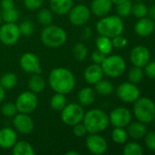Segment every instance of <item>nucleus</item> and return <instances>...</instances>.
<instances>
[{
    "label": "nucleus",
    "instance_id": "obj_1",
    "mask_svg": "<svg viewBox=\"0 0 155 155\" xmlns=\"http://www.w3.org/2000/svg\"><path fill=\"white\" fill-rule=\"evenodd\" d=\"M48 84L55 93L66 95L71 93L75 88L76 80L69 70L64 67H58L50 72L48 75Z\"/></svg>",
    "mask_w": 155,
    "mask_h": 155
},
{
    "label": "nucleus",
    "instance_id": "obj_2",
    "mask_svg": "<svg viewBox=\"0 0 155 155\" xmlns=\"http://www.w3.org/2000/svg\"><path fill=\"white\" fill-rule=\"evenodd\" d=\"M82 122L89 134H100L108 128L110 119L104 111L91 109L84 114Z\"/></svg>",
    "mask_w": 155,
    "mask_h": 155
},
{
    "label": "nucleus",
    "instance_id": "obj_3",
    "mask_svg": "<svg viewBox=\"0 0 155 155\" xmlns=\"http://www.w3.org/2000/svg\"><path fill=\"white\" fill-rule=\"evenodd\" d=\"M96 28L100 35L113 38L116 35H122L123 32L124 25L122 17L119 15H111L101 18L97 23Z\"/></svg>",
    "mask_w": 155,
    "mask_h": 155
},
{
    "label": "nucleus",
    "instance_id": "obj_4",
    "mask_svg": "<svg viewBox=\"0 0 155 155\" xmlns=\"http://www.w3.org/2000/svg\"><path fill=\"white\" fill-rule=\"evenodd\" d=\"M66 31L58 25H47L41 32L42 43L50 48H58L63 45L67 41Z\"/></svg>",
    "mask_w": 155,
    "mask_h": 155
},
{
    "label": "nucleus",
    "instance_id": "obj_5",
    "mask_svg": "<svg viewBox=\"0 0 155 155\" xmlns=\"http://www.w3.org/2000/svg\"><path fill=\"white\" fill-rule=\"evenodd\" d=\"M133 113L138 121L148 124L153 121L155 118V104L149 98H138L134 102Z\"/></svg>",
    "mask_w": 155,
    "mask_h": 155
},
{
    "label": "nucleus",
    "instance_id": "obj_6",
    "mask_svg": "<svg viewBox=\"0 0 155 155\" xmlns=\"http://www.w3.org/2000/svg\"><path fill=\"white\" fill-rule=\"evenodd\" d=\"M100 66L104 74L108 75L109 77L116 78L124 73L126 69V63L122 56L111 55L106 56Z\"/></svg>",
    "mask_w": 155,
    "mask_h": 155
},
{
    "label": "nucleus",
    "instance_id": "obj_7",
    "mask_svg": "<svg viewBox=\"0 0 155 155\" xmlns=\"http://www.w3.org/2000/svg\"><path fill=\"white\" fill-rule=\"evenodd\" d=\"M84 109L79 104H69L61 111L62 122L69 126L81 123L84 117Z\"/></svg>",
    "mask_w": 155,
    "mask_h": 155
},
{
    "label": "nucleus",
    "instance_id": "obj_8",
    "mask_svg": "<svg viewBox=\"0 0 155 155\" xmlns=\"http://www.w3.org/2000/svg\"><path fill=\"white\" fill-rule=\"evenodd\" d=\"M15 104L16 106L17 113L29 114L37 107L38 99L35 93L31 91H26L17 96Z\"/></svg>",
    "mask_w": 155,
    "mask_h": 155
},
{
    "label": "nucleus",
    "instance_id": "obj_9",
    "mask_svg": "<svg viewBox=\"0 0 155 155\" xmlns=\"http://www.w3.org/2000/svg\"><path fill=\"white\" fill-rule=\"evenodd\" d=\"M21 36L19 27L15 23H5L0 25V41L5 45L16 44Z\"/></svg>",
    "mask_w": 155,
    "mask_h": 155
},
{
    "label": "nucleus",
    "instance_id": "obj_10",
    "mask_svg": "<svg viewBox=\"0 0 155 155\" xmlns=\"http://www.w3.org/2000/svg\"><path fill=\"white\" fill-rule=\"evenodd\" d=\"M117 95L125 103H134L140 97V90L135 84L125 82L118 86Z\"/></svg>",
    "mask_w": 155,
    "mask_h": 155
},
{
    "label": "nucleus",
    "instance_id": "obj_11",
    "mask_svg": "<svg viewBox=\"0 0 155 155\" xmlns=\"http://www.w3.org/2000/svg\"><path fill=\"white\" fill-rule=\"evenodd\" d=\"M90 18V9L84 5H78L70 9L69 12V22L76 25L81 26L85 25Z\"/></svg>",
    "mask_w": 155,
    "mask_h": 155
},
{
    "label": "nucleus",
    "instance_id": "obj_12",
    "mask_svg": "<svg viewBox=\"0 0 155 155\" xmlns=\"http://www.w3.org/2000/svg\"><path fill=\"white\" fill-rule=\"evenodd\" d=\"M20 67L27 74H41V64L38 57L33 53H25L19 61Z\"/></svg>",
    "mask_w": 155,
    "mask_h": 155
},
{
    "label": "nucleus",
    "instance_id": "obj_13",
    "mask_svg": "<svg viewBox=\"0 0 155 155\" xmlns=\"http://www.w3.org/2000/svg\"><path fill=\"white\" fill-rule=\"evenodd\" d=\"M110 123L114 127L124 128L129 125L132 120L131 112L125 107H118L111 112L109 116Z\"/></svg>",
    "mask_w": 155,
    "mask_h": 155
},
{
    "label": "nucleus",
    "instance_id": "obj_14",
    "mask_svg": "<svg viewBox=\"0 0 155 155\" xmlns=\"http://www.w3.org/2000/svg\"><path fill=\"white\" fill-rule=\"evenodd\" d=\"M86 146L91 153L97 155L105 153L108 149V143L106 140L97 134H90L87 137Z\"/></svg>",
    "mask_w": 155,
    "mask_h": 155
},
{
    "label": "nucleus",
    "instance_id": "obj_15",
    "mask_svg": "<svg viewBox=\"0 0 155 155\" xmlns=\"http://www.w3.org/2000/svg\"><path fill=\"white\" fill-rule=\"evenodd\" d=\"M13 125L16 132L24 135L31 134L34 129V122L26 114L19 113L16 114L13 119Z\"/></svg>",
    "mask_w": 155,
    "mask_h": 155
},
{
    "label": "nucleus",
    "instance_id": "obj_16",
    "mask_svg": "<svg viewBox=\"0 0 155 155\" xmlns=\"http://www.w3.org/2000/svg\"><path fill=\"white\" fill-rule=\"evenodd\" d=\"M130 58L132 63L135 66L143 67L149 63L151 58V53L147 47L143 45H138L132 50Z\"/></svg>",
    "mask_w": 155,
    "mask_h": 155
},
{
    "label": "nucleus",
    "instance_id": "obj_17",
    "mask_svg": "<svg viewBox=\"0 0 155 155\" xmlns=\"http://www.w3.org/2000/svg\"><path fill=\"white\" fill-rule=\"evenodd\" d=\"M17 142V135L15 130L5 127L0 130V147L10 149Z\"/></svg>",
    "mask_w": 155,
    "mask_h": 155
},
{
    "label": "nucleus",
    "instance_id": "obj_18",
    "mask_svg": "<svg viewBox=\"0 0 155 155\" xmlns=\"http://www.w3.org/2000/svg\"><path fill=\"white\" fill-rule=\"evenodd\" d=\"M103 71L100 64H93L89 65L84 72V78L90 84H95L103 77Z\"/></svg>",
    "mask_w": 155,
    "mask_h": 155
},
{
    "label": "nucleus",
    "instance_id": "obj_19",
    "mask_svg": "<svg viewBox=\"0 0 155 155\" xmlns=\"http://www.w3.org/2000/svg\"><path fill=\"white\" fill-rule=\"evenodd\" d=\"M155 29V24L151 18H140V20L136 23L134 30L137 35L140 36H148L153 33Z\"/></svg>",
    "mask_w": 155,
    "mask_h": 155
},
{
    "label": "nucleus",
    "instance_id": "obj_20",
    "mask_svg": "<svg viewBox=\"0 0 155 155\" xmlns=\"http://www.w3.org/2000/svg\"><path fill=\"white\" fill-rule=\"evenodd\" d=\"M111 0H93L90 11L97 16H104L111 11Z\"/></svg>",
    "mask_w": 155,
    "mask_h": 155
},
{
    "label": "nucleus",
    "instance_id": "obj_21",
    "mask_svg": "<svg viewBox=\"0 0 155 155\" xmlns=\"http://www.w3.org/2000/svg\"><path fill=\"white\" fill-rule=\"evenodd\" d=\"M49 5L52 12L57 15H65L73 7V2L72 0H50Z\"/></svg>",
    "mask_w": 155,
    "mask_h": 155
},
{
    "label": "nucleus",
    "instance_id": "obj_22",
    "mask_svg": "<svg viewBox=\"0 0 155 155\" xmlns=\"http://www.w3.org/2000/svg\"><path fill=\"white\" fill-rule=\"evenodd\" d=\"M96 100V94L90 87H85L81 89L78 94V101L81 106H90Z\"/></svg>",
    "mask_w": 155,
    "mask_h": 155
},
{
    "label": "nucleus",
    "instance_id": "obj_23",
    "mask_svg": "<svg viewBox=\"0 0 155 155\" xmlns=\"http://www.w3.org/2000/svg\"><path fill=\"white\" fill-rule=\"evenodd\" d=\"M46 87L45 79L40 75V74H33L28 80V88L31 92L35 94H39L44 91Z\"/></svg>",
    "mask_w": 155,
    "mask_h": 155
},
{
    "label": "nucleus",
    "instance_id": "obj_24",
    "mask_svg": "<svg viewBox=\"0 0 155 155\" xmlns=\"http://www.w3.org/2000/svg\"><path fill=\"white\" fill-rule=\"evenodd\" d=\"M128 134L133 139H141L147 134V127L142 122H136L129 124Z\"/></svg>",
    "mask_w": 155,
    "mask_h": 155
},
{
    "label": "nucleus",
    "instance_id": "obj_25",
    "mask_svg": "<svg viewBox=\"0 0 155 155\" xmlns=\"http://www.w3.org/2000/svg\"><path fill=\"white\" fill-rule=\"evenodd\" d=\"M12 153L14 155H34L35 151L29 143L21 141L16 142L12 147Z\"/></svg>",
    "mask_w": 155,
    "mask_h": 155
},
{
    "label": "nucleus",
    "instance_id": "obj_26",
    "mask_svg": "<svg viewBox=\"0 0 155 155\" xmlns=\"http://www.w3.org/2000/svg\"><path fill=\"white\" fill-rule=\"evenodd\" d=\"M96 46H97V50L100 51L106 55L109 54L113 48L111 39L104 35H100L96 39Z\"/></svg>",
    "mask_w": 155,
    "mask_h": 155
},
{
    "label": "nucleus",
    "instance_id": "obj_27",
    "mask_svg": "<svg viewBox=\"0 0 155 155\" xmlns=\"http://www.w3.org/2000/svg\"><path fill=\"white\" fill-rule=\"evenodd\" d=\"M95 91L100 95H109L113 93V84L108 80H100L95 84Z\"/></svg>",
    "mask_w": 155,
    "mask_h": 155
},
{
    "label": "nucleus",
    "instance_id": "obj_28",
    "mask_svg": "<svg viewBox=\"0 0 155 155\" xmlns=\"http://www.w3.org/2000/svg\"><path fill=\"white\" fill-rule=\"evenodd\" d=\"M67 105V98L65 94L56 93L50 99V106L54 111L61 112L62 109Z\"/></svg>",
    "mask_w": 155,
    "mask_h": 155
},
{
    "label": "nucleus",
    "instance_id": "obj_29",
    "mask_svg": "<svg viewBox=\"0 0 155 155\" xmlns=\"http://www.w3.org/2000/svg\"><path fill=\"white\" fill-rule=\"evenodd\" d=\"M17 84V77L14 73H6L0 78V85L5 90H11Z\"/></svg>",
    "mask_w": 155,
    "mask_h": 155
},
{
    "label": "nucleus",
    "instance_id": "obj_30",
    "mask_svg": "<svg viewBox=\"0 0 155 155\" xmlns=\"http://www.w3.org/2000/svg\"><path fill=\"white\" fill-rule=\"evenodd\" d=\"M1 16L2 20H4L5 23H16L19 18V12L15 7L9 9H3Z\"/></svg>",
    "mask_w": 155,
    "mask_h": 155
},
{
    "label": "nucleus",
    "instance_id": "obj_31",
    "mask_svg": "<svg viewBox=\"0 0 155 155\" xmlns=\"http://www.w3.org/2000/svg\"><path fill=\"white\" fill-rule=\"evenodd\" d=\"M111 138L114 143L118 144H122L126 143L128 139V134L122 127H114L112 134H111Z\"/></svg>",
    "mask_w": 155,
    "mask_h": 155
},
{
    "label": "nucleus",
    "instance_id": "obj_32",
    "mask_svg": "<svg viewBox=\"0 0 155 155\" xmlns=\"http://www.w3.org/2000/svg\"><path fill=\"white\" fill-rule=\"evenodd\" d=\"M73 53V56L79 62H82L86 59L87 55H88V49L86 47V45L82 43H78L75 45V46L73 47L72 50Z\"/></svg>",
    "mask_w": 155,
    "mask_h": 155
},
{
    "label": "nucleus",
    "instance_id": "obj_33",
    "mask_svg": "<svg viewBox=\"0 0 155 155\" xmlns=\"http://www.w3.org/2000/svg\"><path fill=\"white\" fill-rule=\"evenodd\" d=\"M52 20H53V17H52V13L50 10H48L47 8H43L38 12L37 21L39 22L40 25H42L44 26L49 25H51Z\"/></svg>",
    "mask_w": 155,
    "mask_h": 155
},
{
    "label": "nucleus",
    "instance_id": "obj_34",
    "mask_svg": "<svg viewBox=\"0 0 155 155\" xmlns=\"http://www.w3.org/2000/svg\"><path fill=\"white\" fill-rule=\"evenodd\" d=\"M124 155H142L143 149L137 143H128L123 148Z\"/></svg>",
    "mask_w": 155,
    "mask_h": 155
},
{
    "label": "nucleus",
    "instance_id": "obj_35",
    "mask_svg": "<svg viewBox=\"0 0 155 155\" xmlns=\"http://www.w3.org/2000/svg\"><path fill=\"white\" fill-rule=\"evenodd\" d=\"M143 78V72L142 70V67L135 66L132 67L129 72V79L133 84H139Z\"/></svg>",
    "mask_w": 155,
    "mask_h": 155
},
{
    "label": "nucleus",
    "instance_id": "obj_36",
    "mask_svg": "<svg viewBox=\"0 0 155 155\" xmlns=\"http://www.w3.org/2000/svg\"><path fill=\"white\" fill-rule=\"evenodd\" d=\"M132 4L130 0H127L120 5H117V13L120 17H126L132 13Z\"/></svg>",
    "mask_w": 155,
    "mask_h": 155
},
{
    "label": "nucleus",
    "instance_id": "obj_37",
    "mask_svg": "<svg viewBox=\"0 0 155 155\" xmlns=\"http://www.w3.org/2000/svg\"><path fill=\"white\" fill-rule=\"evenodd\" d=\"M132 13L138 18H143L145 17L147 13H148V8L143 3H136L135 5H132Z\"/></svg>",
    "mask_w": 155,
    "mask_h": 155
},
{
    "label": "nucleus",
    "instance_id": "obj_38",
    "mask_svg": "<svg viewBox=\"0 0 155 155\" xmlns=\"http://www.w3.org/2000/svg\"><path fill=\"white\" fill-rule=\"evenodd\" d=\"M1 114L5 117H14L17 114V109L15 104L5 103L1 107Z\"/></svg>",
    "mask_w": 155,
    "mask_h": 155
},
{
    "label": "nucleus",
    "instance_id": "obj_39",
    "mask_svg": "<svg viewBox=\"0 0 155 155\" xmlns=\"http://www.w3.org/2000/svg\"><path fill=\"white\" fill-rule=\"evenodd\" d=\"M18 27H19V30H20L21 35H26V36L31 35L34 33V30H35V25H34L33 22H31L29 20L23 21L18 25Z\"/></svg>",
    "mask_w": 155,
    "mask_h": 155
},
{
    "label": "nucleus",
    "instance_id": "obj_40",
    "mask_svg": "<svg viewBox=\"0 0 155 155\" xmlns=\"http://www.w3.org/2000/svg\"><path fill=\"white\" fill-rule=\"evenodd\" d=\"M112 42V45L113 47L115 48H118V49H122V48H124L127 44H128V40L125 36L122 35H116L112 38L111 40Z\"/></svg>",
    "mask_w": 155,
    "mask_h": 155
},
{
    "label": "nucleus",
    "instance_id": "obj_41",
    "mask_svg": "<svg viewBox=\"0 0 155 155\" xmlns=\"http://www.w3.org/2000/svg\"><path fill=\"white\" fill-rule=\"evenodd\" d=\"M44 0H24L25 7L30 11L37 10L41 7Z\"/></svg>",
    "mask_w": 155,
    "mask_h": 155
},
{
    "label": "nucleus",
    "instance_id": "obj_42",
    "mask_svg": "<svg viewBox=\"0 0 155 155\" xmlns=\"http://www.w3.org/2000/svg\"><path fill=\"white\" fill-rule=\"evenodd\" d=\"M145 143L147 147L151 150L155 152V131H151L150 133L145 134Z\"/></svg>",
    "mask_w": 155,
    "mask_h": 155
},
{
    "label": "nucleus",
    "instance_id": "obj_43",
    "mask_svg": "<svg viewBox=\"0 0 155 155\" xmlns=\"http://www.w3.org/2000/svg\"><path fill=\"white\" fill-rule=\"evenodd\" d=\"M87 129L85 127V125L83 124V123H79L75 125H73V134L75 136L77 137H83L86 135L87 134Z\"/></svg>",
    "mask_w": 155,
    "mask_h": 155
},
{
    "label": "nucleus",
    "instance_id": "obj_44",
    "mask_svg": "<svg viewBox=\"0 0 155 155\" xmlns=\"http://www.w3.org/2000/svg\"><path fill=\"white\" fill-rule=\"evenodd\" d=\"M105 58H106V54H103V53H101L99 50H96V51H94L91 54V59H92V61H93L94 64H101V63L104 61Z\"/></svg>",
    "mask_w": 155,
    "mask_h": 155
},
{
    "label": "nucleus",
    "instance_id": "obj_45",
    "mask_svg": "<svg viewBox=\"0 0 155 155\" xmlns=\"http://www.w3.org/2000/svg\"><path fill=\"white\" fill-rule=\"evenodd\" d=\"M145 74L148 77L155 79V61L148 63L145 65Z\"/></svg>",
    "mask_w": 155,
    "mask_h": 155
},
{
    "label": "nucleus",
    "instance_id": "obj_46",
    "mask_svg": "<svg viewBox=\"0 0 155 155\" xmlns=\"http://www.w3.org/2000/svg\"><path fill=\"white\" fill-rule=\"evenodd\" d=\"M0 5H1L2 9H9V8L15 7L14 0H1Z\"/></svg>",
    "mask_w": 155,
    "mask_h": 155
},
{
    "label": "nucleus",
    "instance_id": "obj_47",
    "mask_svg": "<svg viewBox=\"0 0 155 155\" xmlns=\"http://www.w3.org/2000/svg\"><path fill=\"white\" fill-rule=\"evenodd\" d=\"M85 40L89 39L90 36H91V30L90 27H86L84 30H83V33H82V35H81Z\"/></svg>",
    "mask_w": 155,
    "mask_h": 155
},
{
    "label": "nucleus",
    "instance_id": "obj_48",
    "mask_svg": "<svg viewBox=\"0 0 155 155\" xmlns=\"http://www.w3.org/2000/svg\"><path fill=\"white\" fill-rule=\"evenodd\" d=\"M149 17L153 20H155V5H153L150 9H148V13Z\"/></svg>",
    "mask_w": 155,
    "mask_h": 155
},
{
    "label": "nucleus",
    "instance_id": "obj_49",
    "mask_svg": "<svg viewBox=\"0 0 155 155\" xmlns=\"http://www.w3.org/2000/svg\"><path fill=\"white\" fill-rule=\"evenodd\" d=\"M4 99H5V89L0 85V104L3 102Z\"/></svg>",
    "mask_w": 155,
    "mask_h": 155
},
{
    "label": "nucleus",
    "instance_id": "obj_50",
    "mask_svg": "<svg viewBox=\"0 0 155 155\" xmlns=\"http://www.w3.org/2000/svg\"><path fill=\"white\" fill-rule=\"evenodd\" d=\"M125 1H127V0H111V2L114 3L115 5H120V4H122V3H123Z\"/></svg>",
    "mask_w": 155,
    "mask_h": 155
},
{
    "label": "nucleus",
    "instance_id": "obj_51",
    "mask_svg": "<svg viewBox=\"0 0 155 155\" xmlns=\"http://www.w3.org/2000/svg\"><path fill=\"white\" fill-rule=\"evenodd\" d=\"M67 155H79V153L74 152V151H71V152H68Z\"/></svg>",
    "mask_w": 155,
    "mask_h": 155
},
{
    "label": "nucleus",
    "instance_id": "obj_52",
    "mask_svg": "<svg viewBox=\"0 0 155 155\" xmlns=\"http://www.w3.org/2000/svg\"><path fill=\"white\" fill-rule=\"evenodd\" d=\"M1 23H2V16H1V15H0V25H1Z\"/></svg>",
    "mask_w": 155,
    "mask_h": 155
}]
</instances>
